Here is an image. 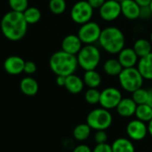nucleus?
Instances as JSON below:
<instances>
[{"label": "nucleus", "mask_w": 152, "mask_h": 152, "mask_svg": "<svg viewBox=\"0 0 152 152\" xmlns=\"http://www.w3.org/2000/svg\"><path fill=\"white\" fill-rule=\"evenodd\" d=\"M28 25L22 12L12 10L3 16L0 23L3 35L10 41L22 39L27 33Z\"/></svg>", "instance_id": "1"}, {"label": "nucleus", "mask_w": 152, "mask_h": 152, "mask_svg": "<svg viewBox=\"0 0 152 152\" xmlns=\"http://www.w3.org/2000/svg\"><path fill=\"white\" fill-rule=\"evenodd\" d=\"M98 42L106 53L110 54H117L125 48L126 37L120 28L110 26L102 28Z\"/></svg>", "instance_id": "2"}, {"label": "nucleus", "mask_w": 152, "mask_h": 152, "mask_svg": "<svg viewBox=\"0 0 152 152\" xmlns=\"http://www.w3.org/2000/svg\"><path fill=\"white\" fill-rule=\"evenodd\" d=\"M49 66L56 76L68 77L74 74L77 69V55L68 53L62 50L55 52L50 57Z\"/></svg>", "instance_id": "3"}, {"label": "nucleus", "mask_w": 152, "mask_h": 152, "mask_svg": "<svg viewBox=\"0 0 152 152\" xmlns=\"http://www.w3.org/2000/svg\"><path fill=\"white\" fill-rule=\"evenodd\" d=\"M77 60L85 71L95 69L101 61V51L94 45H85L77 54Z\"/></svg>", "instance_id": "4"}, {"label": "nucleus", "mask_w": 152, "mask_h": 152, "mask_svg": "<svg viewBox=\"0 0 152 152\" xmlns=\"http://www.w3.org/2000/svg\"><path fill=\"white\" fill-rule=\"evenodd\" d=\"M118 81L122 89L128 93H133L135 90L142 87L144 78L141 75L136 67L126 68L118 75Z\"/></svg>", "instance_id": "5"}, {"label": "nucleus", "mask_w": 152, "mask_h": 152, "mask_svg": "<svg viewBox=\"0 0 152 152\" xmlns=\"http://www.w3.org/2000/svg\"><path fill=\"white\" fill-rule=\"evenodd\" d=\"M113 122V117L110 110L103 108H97L91 110L86 117V124L94 130H107Z\"/></svg>", "instance_id": "6"}, {"label": "nucleus", "mask_w": 152, "mask_h": 152, "mask_svg": "<svg viewBox=\"0 0 152 152\" xmlns=\"http://www.w3.org/2000/svg\"><path fill=\"white\" fill-rule=\"evenodd\" d=\"M94 10V9L90 5L87 0H80L74 4L70 10L71 20L77 24H85L91 20Z\"/></svg>", "instance_id": "7"}, {"label": "nucleus", "mask_w": 152, "mask_h": 152, "mask_svg": "<svg viewBox=\"0 0 152 152\" xmlns=\"http://www.w3.org/2000/svg\"><path fill=\"white\" fill-rule=\"evenodd\" d=\"M102 30L97 22L90 20L80 26L77 36L84 45H94L99 41Z\"/></svg>", "instance_id": "8"}, {"label": "nucleus", "mask_w": 152, "mask_h": 152, "mask_svg": "<svg viewBox=\"0 0 152 152\" xmlns=\"http://www.w3.org/2000/svg\"><path fill=\"white\" fill-rule=\"evenodd\" d=\"M122 94L119 89L116 87H107L101 92L99 104L102 108L108 110L116 109L120 101L122 100Z\"/></svg>", "instance_id": "9"}, {"label": "nucleus", "mask_w": 152, "mask_h": 152, "mask_svg": "<svg viewBox=\"0 0 152 152\" xmlns=\"http://www.w3.org/2000/svg\"><path fill=\"white\" fill-rule=\"evenodd\" d=\"M127 136L130 140L140 142L146 138L148 135V125L139 119H133L128 122L126 128Z\"/></svg>", "instance_id": "10"}, {"label": "nucleus", "mask_w": 152, "mask_h": 152, "mask_svg": "<svg viewBox=\"0 0 152 152\" xmlns=\"http://www.w3.org/2000/svg\"><path fill=\"white\" fill-rule=\"evenodd\" d=\"M100 17L105 21H113L121 15L120 2L116 0H106L99 8Z\"/></svg>", "instance_id": "11"}, {"label": "nucleus", "mask_w": 152, "mask_h": 152, "mask_svg": "<svg viewBox=\"0 0 152 152\" xmlns=\"http://www.w3.org/2000/svg\"><path fill=\"white\" fill-rule=\"evenodd\" d=\"M82 47H83V43L81 42L77 35L70 34V35L66 36L62 39L61 50L68 53L77 55Z\"/></svg>", "instance_id": "12"}, {"label": "nucleus", "mask_w": 152, "mask_h": 152, "mask_svg": "<svg viewBox=\"0 0 152 152\" xmlns=\"http://www.w3.org/2000/svg\"><path fill=\"white\" fill-rule=\"evenodd\" d=\"M25 61L17 55H12L4 61V69L10 75H19L23 72Z\"/></svg>", "instance_id": "13"}, {"label": "nucleus", "mask_w": 152, "mask_h": 152, "mask_svg": "<svg viewBox=\"0 0 152 152\" xmlns=\"http://www.w3.org/2000/svg\"><path fill=\"white\" fill-rule=\"evenodd\" d=\"M121 14L127 20H134L140 18L141 6L134 0H123L120 2Z\"/></svg>", "instance_id": "14"}, {"label": "nucleus", "mask_w": 152, "mask_h": 152, "mask_svg": "<svg viewBox=\"0 0 152 152\" xmlns=\"http://www.w3.org/2000/svg\"><path fill=\"white\" fill-rule=\"evenodd\" d=\"M118 60L124 69L135 67L138 63L139 57L133 48L125 47L118 53Z\"/></svg>", "instance_id": "15"}, {"label": "nucleus", "mask_w": 152, "mask_h": 152, "mask_svg": "<svg viewBox=\"0 0 152 152\" xmlns=\"http://www.w3.org/2000/svg\"><path fill=\"white\" fill-rule=\"evenodd\" d=\"M137 104L132 98H122L116 110L118 114L122 118H130L135 114Z\"/></svg>", "instance_id": "16"}, {"label": "nucleus", "mask_w": 152, "mask_h": 152, "mask_svg": "<svg viewBox=\"0 0 152 152\" xmlns=\"http://www.w3.org/2000/svg\"><path fill=\"white\" fill-rule=\"evenodd\" d=\"M84 86H85V83L83 81V78L75 75V73L66 77V82L64 87L70 94H77L81 93L84 89Z\"/></svg>", "instance_id": "17"}, {"label": "nucleus", "mask_w": 152, "mask_h": 152, "mask_svg": "<svg viewBox=\"0 0 152 152\" xmlns=\"http://www.w3.org/2000/svg\"><path fill=\"white\" fill-rule=\"evenodd\" d=\"M137 69L142 77L146 80H152V53L139 58Z\"/></svg>", "instance_id": "18"}, {"label": "nucleus", "mask_w": 152, "mask_h": 152, "mask_svg": "<svg viewBox=\"0 0 152 152\" xmlns=\"http://www.w3.org/2000/svg\"><path fill=\"white\" fill-rule=\"evenodd\" d=\"M20 91L27 96H34L38 92V83L37 80L31 77H27L22 78L20 83Z\"/></svg>", "instance_id": "19"}, {"label": "nucleus", "mask_w": 152, "mask_h": 152, "mask_svg": "<svg viewBox=\"0 0 152 152\" xmlns=\"http://www.w3.org/2000/svg\"><path fill=\"white\" fill-rule=\"evenodd\" d=\"M112 152H135L132 140L127 138H118L111 144Z\"/></svg>", "instance_id": "20"}, {"label": "nucleus", "mask_w": 152, "mask_h": 152, "mask_svg": "<svg viewBox=\"0 0 152 152\" xmlns=\"http://www.w3.org/2000/svg\"><path fill=\"white\" fill-rule=\"evenodd\" d=\"M133 49L134 50L138 57L142 58L152 53V44L148 39L139 38L134 42Z\"/></svg>", "instance_id": "21"}, {"label": "nucleus", "mask_w": 152, "mask_h": 152, "mask_svg": "<svg viewBox=\"0 0 152 152\" xmlns=\"http://www.w3.org/2000/svg\"><path fill=\"white\" fill-rule=\"evenodd\" d=\"M83 81L89 88H98L102 84V76L95 69L87 70L84 74Z\"/></svg>", "instance_id": "22"}, {"label": "nucleus", "mask_w": 152, "mask_h": 152, "mask_svg": "<svg viewBox=\"0 0 152 152\" xmlns=\"http://www.w3.org/2000/svg\"><path fill=\"white\" fill-rule=\"evenodd\" d=\"M123 69L124 68L122 67L118 60L115 58L108 59L103 64L104 72L110 77H117V76L118 77V75L123 70Z\"/></svg>", "instance_id": "23"}, {"label": "nucleus", "mask_w": 152, "mask_h": 152, "mask_svg": "<svg viewBox=\"0 0 152 152\" xmlns=\"http://www.w3.org/2000/svg\"><path fill=\"white\" fill-rule=\"evenodd\" d=\"M134 116L137 119L145 123H149L152 119V107L147 103L137 105Z\"/></svg>", "instance_id": "24"}, {"label": "nucleus", "mask_w": 152, "mask_h": 152, "mask_svg": "<svg viewBox=\"0 0 152 152\" xmlns=\"http://www.w3.org/2000/svg\"><path fill=\"white\" fill-rule=\"evenodd\" d=\"M91 131L92 128L86 123L79 124L73 130V136L77 141L84 142L89 138L91 134Z\"/></svg>", "instance_id": "25"}, {"label": "nucleus", "mask_w": 152, "mask_h": 152, "mask_svg": "<svg viewBox=\"0 0 152 152\" xmlns=\"http://www.w3.org/2000/svg\"><path fill=\"white\" fill-rule=\"evenodd\" d=\"M23 16L25 18V20L28 24H36L41 19V12L38 8L31 6L28 7L23 12Z\"/></svg>", "instance_id": "26"}, {"label": "nucleus", "mask_w": 152, "mask_h": 152, "mask_svg": "<svg viewBox=\"0 0 152 152\" xmlns=\"http://www.w3.org/2000/svg\"><path fill=\"white\" fill-rule=\"evenodd\" d=\"M67 3L65 0H49V9L56 15H60L65 12Z\"/></svg>", "instance_id": "27"}, {"label": "nucleus", "mask_w": 152, "mask_h": 152, "mask_svg": "<svg viewBox=\"0 0 152 152\" xmlns=\"http://www.w3.org/2000/svg\"><path fill=\"white\" fill-rule=\"evenodd\" d=\"M148 96H149L148 90H146L142 87H141V88H139V89H137L132 93V99L134 101V102L137 105L147 103Z\"/></svg>", "instance_id": "28"}, {"label": "nucleus", "mask_w": 152, "mask_h": 152, "mask_svg": "<svg viewBox=\"0 0 152 152\" xmlns=\"http://www.w3.org/2000/svg\"><path fill=\"white\" fill-rule=\"evenodd\" d=\"M101 92L97 88H89L85 94V100L91 105L98 104L100 102Z\"/></svg>", "instance_id": "29"}, {"label": "nucleus", "mask_w": 152, "mask_h": 152, "mask_svg": "<svg viewBox=\"0 0 152 152\" xmlns=\"http://www.w3.org/2000/svg\"><path fill=\"white\" fill-rule=\"evenodd\" d=\"M12 11L23 12L28 7V0H8Z\"/></svg>", "instance_id": "30"}, {"label": "nucleus", "mask_w": 152, "mask_h": 152, "mask_svg": "<svg viewBox=\"0 0 152 152\" xmlns=\"http://www.w3.org/2000/svg\"><path fill=\"white\" fill-rule=\"evenodd\" d=\"M94 142H96V144L107 142L108 134H107L106 131H105V130H99V131H96V133L94 134Z\"/></svg>", "instance_id": "31"}, {"label": "nucleus", "mask_w": 152, "mask_h": 152, "mask_svg": "<svg viewBox=\"0 0 152 152\" xmlns=\"http://www.w3.org/2000/svg\"><path fill=\"white\" fill-rule=\"evenodd\" d=\"M36 71H37V65L34 61H25L24 69H23L24 73L28 75H31V74H34Z\"/></svg>", "instance_id": "32"}, {"label": "nucleus", "mask_w": 152, "mask_h": 152, "mask_svg": "<svg viewBox=\"0 0 152 152\" xmlns=\"http://www.w3.org/2000/svg\"><path fill=\"white\" fill-rule=\"evenodd\" d=\"M92 152H112L111 145L108 144L107 142L96 144L94 150H92Z\"/></svg>", "instance_id": "33"}, {"label": "nucleus", "mask_w": 152, "mask_h": 152, "mask_svg": "<svg viewBox=\"0 0 152 152\" xmlns=\"http://www.w3.org/2000/svg\"><path fill=\"white\" fill-rule=\"evenodd\" d=\"M151 16H152L151 11L150 9V6H145V7H141V14L140 18L142 19H148Z\"/></svg>", "instance_id": "34"}, {"label": "nucleus", "mask_w": 152, "mask_h": 152, "mask_svg": "<svg viewBox=\"0 0 152 152\" xmlns=\"http://www.w3.org/2000/svg\"><path fill=\"white\" fill-rule=\"evenodd\" d=\"M87 2L94 9H99L106 2V0H87Z\"/></svg>", "instance_id": "35"}, {"label": "nucleus", "mask_w": 152, "mask_h": 152, "mask_svg": "<svg viewBox=\"0 0 152 152\" xmlns=\"http://www.w3.org/2000/svg\"><path fill=\"white\" fill-rule=\"evenodd\" d=\"M72 152H92V150L89 146L86 144H80V145H77Z\"/></svg>", "instance_id": "36"}, {"label": "nucleus", "mask_w": 152, "mask_h": 152, "mask_svg": "<svg viewBox=\"0 0 152 152\" xmlns=\"http://www.w3.org/2000/svg\"><path fill=\"white\" fill-rule=\"evenodd\" d=\"M65 82H66V77L57 76V77H56V84L59 86H65Z\"/></svg>", "instance_id": "37"}, {"label": "nucleus", "mask_w": 152, "mask_h": 152, "mask_svg": "<svg viewBox=\"0 0 152 152\" xmlns=\"http://www.w3.org/2000/svg\"><path fill=\"white\" fill-rule=\"evenodd\" d=\"M141 7H145V6H150L152 0H134Z\"/></svg>", "instance_id": "38"}, {"label": "nucleus", "mask_w": 152, "mask_h": 152, "mask_svg": "<svg viewBox=\"0 0 152 152\" xmlns=\"http://www.w3.org/2000/svg\"><path fill=\"white\" fill-rule=\"evenodd\" d=\"M149 92V96H148V101H147V104H149L150 106L152 107V88L148 90Z\"/></svg>", "instance_id": "39"}, {"label": "nucleus", "mask_w": 152, "mask_h": 152, "mask_svg": "<svg viewBox=\"0 0 152 152\" xmlns=\"http://www.w3.org/2000/svg\"><path fill=\"white\" fill-rule=\"evenodd\" d=\"M148 133L152 137V119L148 123Z\"/></svg>", "instance_id": "40"}, {"label": "nucleus", "mask_w": 152, "mask_h": 152, "mask_svg": "<svg viewBox=\"0 0 152 152\" xmlns=\"http://www.w3.org/2000/svg\"><path fill=\"white\" fill-rule=\"evenodd\" d=\"M150 41H151V43L152 44V32L151 33V36H150Z\"/></svg>", "instance_id": "41"}, {"label": "nucleus", "mask_w": 152, "mask_h": 152, "mask_svg": "<svg viewBox=\"0 0 152 152\" xmlns=\"http://www.w3.org/2000/svg\"><path fill=\"white\" fill-rule=\"evenodd\" d=\"M150 9H151V13H152V1H151V4H150Z\"/></svg>", "instance_id": "42"}, {"label": "nucleus", "mask_w": 152, "mask_h": 152, "mask_svg": "<svg viewBox=\"0 0 152 152\" xmlns=\"http://www.w3.org/2000/svg\"><path fill=\"white\" fill-rule=\"evenodd\" d=\"M116 1H118V2H121V1H123V0H116Z\"/></svg>", "instance_id": "43"}, {"label": "nucleus", "mask_w": 152, "mask_h": 152, "mask_svg": "<svg viewBox=\"0 0 152 152\" xmlns=\"http://www.w3.org/2000/svg\"><path fill=\"white\" fill-rule=\"evenodd\" d=\"M139 152H148V151H139Z\"/></svg>", "instance_id": "44"}, {"label": "nucleus", "mask_w": 152, "mask_h": 152, "mask_svg": "<svg viewBox=\"0 0 152 152\" xmlns=\"http://www.w3.org/2000/svg\"><path fill=\"white\" fill-rule=\"evenodd\" d=\"M151 152H152V149H151Z\"/></svg>", "instance_id": "45"}]
</instances>
